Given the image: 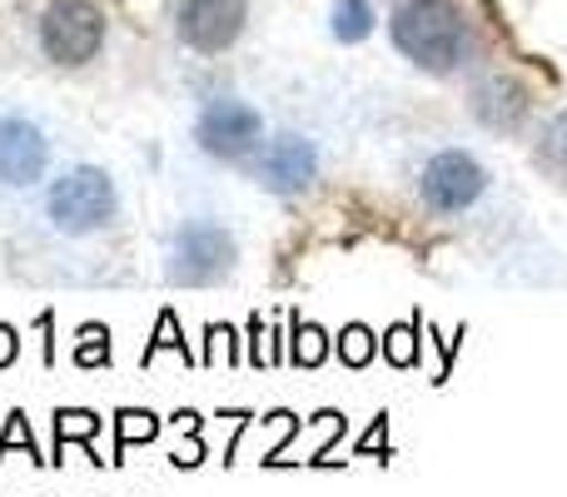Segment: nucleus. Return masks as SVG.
<instances>
[{"label": "nucleus", "instance_id": "f257e3e1", "mask_svg": "<svg viewBox=\"0 0 567 497\" xmlns=\"http://www.w3.org/2000/svg\"><path fill=\"white\" fill-rule=\"evenodd\" d=\"M389 35L399 55L429 75H453L473 55V30L458 0H399L389 15Z\"/></svg>", "mask_w": 567, "mask_h": 497}, {"label": "nucleus", "instance_id": "f03ea898", "mask_svg": "<svg viewBox=\"0 0 567 497\" xmlns=\"http://www.w3.org/2000/svg\"><path fill=\"white\" fill-rule=\"evenodd\" d=\"M120 215V195H115V179L105 175L100 165H70L50 179L45 189V219L55 235L65 239H85L110 229Z\"/></svg>", "mask_w": 567, "mask_h": 497}, {"label": "nucleus", "instance_id": "7ed1b4c3", "mask_svg": "<svg viewBox=\"0 0 567 497\" xmlns=\"http://www.w3.org/2000/svg\"><path fill=\"white\" fill-rule=\"evenodd\" d=\"M235 263H239V239L219 219H185L169 235L165 273L175 289H215V283H225L235 273Z\"/></svg>", "mask_w": 567, "mask_h": 497}, {"label": "nucleus", "instance_id": "20e7f679", "mask_svg": "<svg viewBox=\"0 0 567 497\" xmlns=\"http://www.w3.org/2000/svg\"><path fill=\"white\" fill-rule=\"evenodd\" d=\"M40 50L55 65H90L105 50V10L95 0H50L40 15Z\"/></svg>", "mask_w": 567, "mask_h": 497}, {"label": "nucleus", "instance_id": "39448f33", "mask_svg": "<svg viewBox=\"0 0 567 497\" xmlns=\"http://www.w3.org/2000/svg\"><path fill=\"white\" fill-rule=\"evenodd\" d=\"M195 145L205 149L209 159L235 165L249 149L265 145V115L239 95H215V100H205V110L195 115Z\"/></svg>", "mask_w": 567, "mask_h": 497}, {"label": "nucleus", "instance_id": "423d86ee", "mask_svg": "<svg viewBox=\"0 0 567 497\" xmlns=\"http://www.w3.org/2000/svg\"><path fill=\"white\" fill-rule=\"evenodd\" d=\"M483 189H488V169L468 149H439L419 169V199L433 215H463L483 199Z\"/></svg>", "mask_w": 567, "mask_h": 497}, {"label": "nucleus", "instance_id": "0eeeda50", "mask_svg": "<svg viewBox=\"0 0 567 497\" xmlns=\"http://www.w3.org/2000/svg\"><path fill=\"white\" fill-rule=\"evenodd\" d=\"M249 20V0H179L175 30L195 55H225Z\"/></svg>", "mask_w": 567, "mask_h": 497}, {"label": "nucleus", "instance_id": "6e6552de", "mask_svg": "<svg viewBox=\"0 0 567 497\" xmlns=\"http://www.w3.org/2000/svg\"><path fill=\"white\" fill-rule=\"evenodd\" d=\"M255 179L269 189V195H303V189H313V179H319V145H313L309 135H293V130H284L265 145V155H259L255 165Z\"/></svg>", "mask_w": 567, "mask_h": 497}, {"label": "nucleus", "instance_id": "1a4fd4ad", "mask_svg": "<svg viewBox=\"0 0 567 497\" xmlns=\"http://www.w3.org/2000/svg\"><path fill=\"white\" fill-rule=\"evenodd\" d=\"M50 169V139L35 120L0 115V185L6 189H35Z\"/></svg>", "mask_w": 567, "mask_h": 497}, {"label": "nucleus", "instance_id": "9d476101", "mask_svg": "<svg viewBox=\"0 0 567 497\" xmlns=\"http://www.w3.org/2000/svg\"><path fill=\"white\" fill-rule=\"evenodd\" d=\"M473 115H478L488 130H498V135H513V130L528 120V95H523L513 80L493 75L473 90Z\"/></svg>", "mask_w": 567, "mask_h": 497}, {"label": "nucleus", "instance_id": "9b49d317", "mask_svg": "<svg viewBox=\"0 0 567 497\" xmlns=\"http://www.w3.org/2000/svg\"><path fill=\"white\" fill-rule=\"evenodd\" d=\"M100 428H105V418H100L95 408H55V448H50V463L60 468V463H65V448H70V443H80V448H85V458L100 468V463H105L95 453V433Z\"/></svg>", "mask_w": 567, "mask_h": 497}, {"label": "nucleus", "instance_id": "f8f14e48", "mask_svg": "<svg viewBox=\"0 0 567 497\" xmlns=\"http://www.w3.org/2000/svg\"><path fill=\"white\" fill-rule=\"evenodd\" d=\"M423 329H429V319H423V313H409L403 323H389V329H383V339H379V353L393 363V369H419Z\"/></svg>", "mask_w": 567, "mask_h": 497}, {"label": "nucleus", "instance_id": "ddd939ff", "mask_svg": "<svg viewBox=\"0 0 567 497\" xmlns=\"http://www.w3.org/2000/svg\"><path fill=\"white\" fill-rule=\"evenodd\" d=\"M329 353H333L329 333H323L313 319H299V313H289V363H293V369H319Z\"/></svg>", "mask_w": 567, "mask_h": 497}, {"label": "nucleus", "instance_id": "4468645a", "mask_svg": "<svg viewBox=\"0 0 567 497\" xmlns=\"http://www.w3.org/2000/svg\"><path fill=\"white\" fill-rule=\"evenodd\" d=\"M159 438V418L150 408H120L115 413V458L110 463H125V453L135 448V443H150Z\"/></svg>", "mask_w": 567, "mask_h": 497}, {"label": "nucleus", "instance_id": "2eb2a0df", "mask_svg": "<svg viewBox=\"0 0 567 497\" xmlns=\"http://www.w3.org/2000/svg\"><path fill=\"white\" fill-rule=\"evenodd\" d=\"M373 6L369 0H339V6H333V40H339V45H359V40H369L373 35Z\"/></svg>", "mask_w": 567, "mask_h": 497}, {"label": "nucleus", "instance_id": "dca6fc26", "mask_svg": "<svg viewBox=\"0 0 567 497\" xmlns=\"http://www.w3.org/2000/svg\"><path fill=\"white\" fill-rule=\"evenodd\" d=\"M333 353L343 359V369H369L379 359V333L369 323H343V333L333 339Z\"/></svg>", "mask_w": 567, "mask_h": 497}, {"label": "nucleus", "instance_id": "f3484780", "mask_svg": "<svg viewBox=\"0 0 567 497\" xmlns=\"http://www.w3.org/2000/svg\"><path fill=\"white\" fill-rule=\"evenodd\" d=\"M70 359H75L80 369H110V359H115V343H110L105 323H80Z\"/></svg>", "mask_w": 567, "mask_h": 497}, {"label": "nucleus", "instance_id": "a211bd4d", "mask_svg": "<svg viewBox=\"0 0 567 497\" xmlns=\"http://www.w3.org/2000/svg\"><path fill=\"white\" fill-rule=\"evenodd\" d=\"M159 353H179V359H189V343H185V333H179V313L175 309H165L159 313V323H155V339L145 343V353H140V363H155Z\"/></svg>", "mask_w": 567, "mask_h": 497}, {"label": "nucleus", "instance_id": "6ab92c4d", "mask_svg": "<svg viewBox=\"0 0 567 497\" xmlns=\"http://www.w3.org/2000/svg\"><path fill=\"white\" fill-rule=\"evenodd\" d=\"M538 165L548 169V175H558L563 185H567V110L548 125V139L538 145Z\"/></svg>", "mask_w": 567, "mask_h": 497}, {"label": "nucleus", "instance_id": "aec40b11", "mask_svg": "<svg viewBox=\"0 0 567 497\" xmlns=\"http://www.w3.org/2000/svg\"><path fill=\"white\" fill-rule=\"evenodd\" d=\"M10 448H25V458L45 463V458H40V448H35V433H30V418L20 408L6 413V433H0V463L10 458Z\"/></svg>", "mask_w": 567, "mask_h": 497}, {"label": "nucleus", "instance_id": "412c9836", "mask_svg": "<svg viewBox=\"0 0 567 497\" xmlns=\"http://www.w3.org/2000/svg\"><path fill=\"white\" fill-rule=\"evenodd\" d=\"M353 453H359V458H379V463H389V413H379V418L369 423V433H363V438L353 443Z\"/></svg>", "mask_w": 567, "mask_h": 497}, {"label": "nucleus", "instance_id": "4be33fe9", "mask_svg": "<svg viewBox=\"0 0 567 497\" xmlns=\"http://www.w3.org/2000/svg\"><path fill=\"white\" fill-rule=\"evenodd\" d=\"M16 359H20V329L16 323H0V369H10Z\"/></svg>", "mask_w": 567, "mask_h": 497}, {"label": "nucleus", "instance_id": "5701e85b", "mask_svg": "<svg viewBox=\"0 0 567 497\" xmlns=\"http://www.w3.org/2000/svg\"><path fill=\"white\" fill-rule=\"evenodd\" d=\"M249 339H255V353H249V363H255V369H265L269 363V353H265V319H249Z\"/></svg>", "mask_w": 567, "mask_h": 497}, {"label": "nucleus", "instance_id": "b1692460", "mask_svg": "<svg viewBox=\"0 0 567 497\" xmlns=\"http://www.w3.org/2000/svg\"><path fill=\"white\" fill-rule=\"evenodd\" d=\"M35 329L45 333V369H55V313H40Z\"/></svg>", "mask_w": 567, "mask_h": 497}, {"label": "nucleus", "instance_id": "393cba45", "mask_svg": "<svg viewBox=\"0 0 567 497\" xmlns=\"http://www.w3.org/2000/svg\"><path fill=\"white\" fill-rule=\"evenodd\" d=\"M175 428H185V433H199V413L179 408V413H175Z\"/></svg>", "mask_w": 567, "mask_h": 497}]
</instances>
